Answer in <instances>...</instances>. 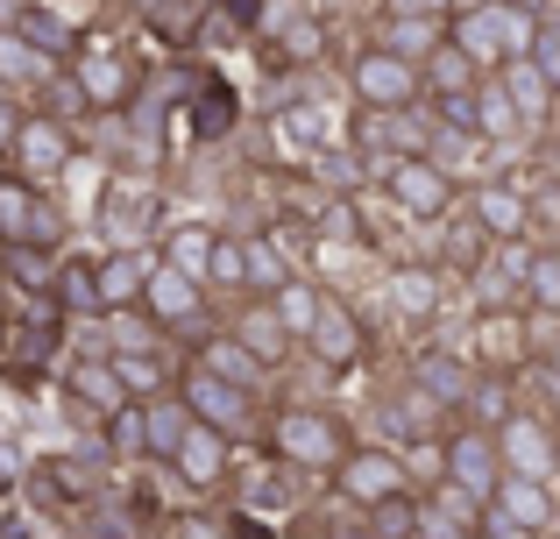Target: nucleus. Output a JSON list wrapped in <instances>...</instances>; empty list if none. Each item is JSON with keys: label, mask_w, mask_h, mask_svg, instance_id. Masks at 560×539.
I'll return each instance as SVG.
<instances>
[{"label": "nucleus", "mask_w": 560, "mask_h": 539, "mask_svg": "<svg viewBox=\"0 0 560 539\" xmlns=\"http://www.w3.org/2000/svg\"><path fill=\"white\" fill-rule=\"evenodd\" d=\"M262 441H270V455L284 461V469H299V476H334L348 455H355V433H348L341 412H327V405H277V412L262 419Z\"/></svg>", "instance_id": "f257e3e1"}, {"label": "nucleus", "mask_w": 560, "mask_h": 539, "mask_svg": "<svg viewBox=\"0 0 560 539\" xmlns=\"http://www.w3.org/2000/svg\"><path fill=\"white\" fill-rule=\"evenodd\" d=\"M178 405L191 412V426H206V433H220V441H256L262 433V405L248 398V390H234V384H220V376H206L199 362L178 376Z\"/></svg>", "instance_id": "f03ea898"}, {"label": "nucleus", "mask_w": 560, "mask_h": 539, "mask_svg": "<svg viewBox=\"0 0 560 539\" xmlns=\"http://www.w3.org/2000/svg\"><path fill=\"white\" fill-rule=\"evenodd\" d=\"M65 71H71V93H79L93 114H121L128 99L142 93V65L128 50H114V43H79Z\"/></svg>", "instance_id": "7ed1b4c3"}, {"label": "nucleus", "mask_w": 560, "mask_h": 539, "mask_svg": "<svg viewBox=\"0 0 560 539\" xmlns=\"http://www.w3.org/2000/svg\"><path fill=\"white\" fill-rule=\"evenodd\" d=\"M348 93L362 99V114H411L425 99V71L370 43V50H355V65H348Z\"/></svg>", "instance_id": "20e7f679"}, {"label": "nucleus", "mask_w": 560, "mask_h": 539, "mask_svg": "<svg viewBox=\"0 0 560 539\" xmlns=\"http://www.w3.org/2000/svg\"><path fill=\"white\" fill-rule=\"evenodd\" d=\"M376 178L411 221H447V213L462 207V185H454V171L440 164V156H390Z\"/></svg>", "instance_id": "39448f33"}, {"label": "nucleus", "mask_w": 560, "mask_h": 539, "mask_svg": "<svg viewBox=\"0 0 560 539\" xmlns=\"http://www.w3.org/2000/svg\"><path fill=\"white\" fill-rule=\"evenodd\" d=\"M57 242H65V213H57L36 185H22L8 171V178H0V249H43L50 256Z\"/></svg>", "instance_id": "423d86ee"}, {"label": "nucleus", "mask_w": 560, "mask_h": 539, "mask_svg": "<svg viewBox=\"0 0 560 539\" xmlns=\"http://www.w3.org/2000/svg\"><path fill=\"white\" fill-rule=\"evenodd\" d=\"M440 483H454L462 497H476L482 512H490L497 483H504V461H497V441L476 426H447V441H440Z\"/></svg>", "instance_id": "0eeeda50"}, {"label": "nucleus", "mask_w": 560, "mask_h": 539, "mask_svg": "<svg viewBox=\"0 0 560 539\" xmlns=\"http://www.w3.org/2000/svg\"><path fill=\"white\" fill-rule=\"evenodd\" d=\"M71 156H79V136H71L57 114H22V136H14V150H8L14 178L43 192L50 178H65V171H71Z\"/></svg>", "instance_id": "6e6552de"}, {"label": "nucleus", "mask_w": 560, "mask_h": 539, "mask_svg": "<svg viewBox=\"0 0 560 539\" xmlns=\"http://www.w3.org/2000/svg\"><path fill=\"white\" fill-rule=\"evenodd\" d=\"M525 355H533V319H525L518 305H490V313L476 319V341H468L476 376H518Z\"/></svg>", "instance_id": "1a4fd4ad"}, {"label": "nucleus", "mask_w": 560, "mask_h": 539, "mask_svg": "<svg viewBox=\"0 0 560 539\" xmlns=\"http://www.w3.org/2000/svg\"><path fill=\"white\" fill-rule=\"evenodd\" d=\"M490 441H497V461H504V476H525V483H553V461H560L553 419H539V412H511L504 426L490 433Z\"/></svg>", "instance_id": "9d476101"}, {"label": "nucleus", "mask_w": 560, "mask_h": 539, "mask_svg": "<svg viewBox=\"0 0 560 539\" xmlns=\"http://www.w3.org/2000/svg\"><path fill=\"white\" fill-rule=\"evenodd\" d=\"M305 355L319 362L327 376H341V370H355L362 362V348H370V333H362V319H355V305L341 298V291H327L319 298V319H313V333H305Z\"/></svg>", "instance_id": "9b49d317"}, {"label": "nucleus", "mask_w": 560, "mask_h": 539, "mask_svg": "<svg viewBox=\"0 0 560 539\" xmlns=\"http://www.w3.org/2000/svg\"><path fill=\"white\" fill-rule=\"evenodd\" d=\"M334 490H341L355 512H376V504H390V497H405L411 490V476H405V461L390 455V447H355V455L334 469Z\"/></svg>", "instance_id": "f8f14e48"}, {"label": "nucleus", "mask_w": 560, "mask_h": 539, "mask_svg": "<svg viewBox=\"0 0 560 539\" xmlns=\"http://www.w3.org/2000/svg\"><path fill=\"white\" fill-rule=\"evenodd\" d=\"M482 532L497 539H533V532H553V483H525V476H504L490 497V518Z\"/></svg>", "instance_id": "ddd939ff"}, {"label": "nucleus", "mask_w": 560, "mask_h": 539, "mask_svg": "<svg viewBox=\"0 0 560 539\" xmlns=\"http://www.w3.org/2000/svg\"><path fill=\"white\" fill-rule=\"evenodd\" d=\"M142 313L156 319V333H191L206 319V284L178 277L171 263H150V284H142Z\"/></svg>", "instance_id": "4468645a"}, {"label": "nucleus", "mask_w": 560, "mask_h": 539, "mask_svg": "<svg viewBox=\"0 0 560 539\" xmlns=\"http://www.w3.org/2000/svg\"><path fill=\"white\" fill-rule=\"evenodd\" d=\"M462 207H468V221L490 235V249H497V242H525V235H533V199H525L518 185H504V178H497V185H476Z\"/></svg>", "instance_id": "2eb2a0df"}, {"label": "nucleus", "mask_w": 560, "mask_h": 539, "mask_svg": "<svg viewBox=\"0 0 560 539\" xmlns=\"http://www.w3.org/2000/svg\"><path fill=\"white\" fill-rule=\"evenodd\" d=\"M383 291H390V313H397V319L425 327V319H440L447 270H440V263H390V270H383Z\"/></svg>", "instance_id": "dca6fc26"}, {"label": "nucleus", "mask_w": 560, "mask_h": 539, "mask_svg": "<svg viewBox=\"0 0 560 539\" xmlns=\"http://www.w3.org/2000/svg\"><path fill=\"white\" fill-rule=\"evenodd\" d=\"M228 333L242 341V355L256 362V370H284L291 348H299V341L284 333V319L270 313V298H242V313H234V327H228Z\"/></svg>", "instance_id": "f3484780"}, {"label": "nucleus", "mask_w": 560, "mask_h": 539, "mask_svg": "<svg viewBox=\"0 0 560 539\" xmlns=\"http://www.w3.org/2000/svg\"><path fill=\"white\" fill-rule=\"evenodd\" d=\"M171 469H178L185 490H220V483L234 476V441H220V433L191 426L185 441H178V455H171Z\"/></svg>", "instance_id": "a211bd4d"}, {"label": "nucleus", "mask_w": 560, "mask_h": 539, "mask_svg": "<svg viewBox=\"0 0 560 539\" xmlns=\"http://www.w3.org/2000/svg\"><path fill=\"white\" fill-rule=\"evenodd\" d=\"M482 518L490 512L454 483H433V497H419V539H482Z\"/></svg>", "instance_id": "6ab92c4d"}, {"label": "nucleus", "mask_w": 560, "mask_h": 539, "mask_svg": "<svg viewBox=\"0 0 560 539\" xmlns=\"http://www.w3.org/2000/svg\"><path fill=\"white\" fill-rule=\"evenodd\" d=\"M447 43L482 71V79H490V71L504 65V8H462L447 22Z\"/></svg>", "instance_id": "aec40b11"}, {"label": "nucleus", "mask_w": 560, "mask_h": 539, "mask_svg": "<svg viewBox=\"0 0 560 539\" xmlns=\"http://www.w3.org/2000/svg\"><path fill=\"white\" fill-rule=\"evenodd\" d=\"M93 284H100V319L107 313H136L142 305V284H150V256L142 249H114L93 263Z\"/></svg>", "instance_id": "412c9836"}, {"label": "nucleus", "mask_w": 560, "mask_h": 539, "mask_svg": "<svg viewBox=\"0 0 560 539\" xmlns=\"http://www.w3.org/2000/svg\"><path fill=\"white\" fill-rule=\"evenodd\" d=\"M71 405H79V412H93L100 426H107L114 412H128V390H121V376H114V362L107 355H79L71 362Z\"/></svg>", "instance_id": "4be33fe9"}, {"label": "nucleus", "mask_w": 560, "mask_h": 539, "mask_svg": "<svg viewBox=\"0 0 560 539\" xmlns=\"http://www.w3.org/2000/svg\"><path fill=\"white\" fill-rule=\"evenodd\" d=\"M447 405L433 398V390H419V384H397V398H390V433L405 447H425V441H447Z\"/></svg>", "instance_id": "5701e85b"}, {"label": "nucleus", "mask_w": 560, "mask_h": 539, "mask_svg": "<svg viewBox=\"0 0 560 539\" xmlns=\"http://www.w3.org/2000/svg\"><path fill=\"white\" fill-rule=\"evenodd\" d=\"M191 362H199L206 376H220V384L248 390V398H262V390H270V370H256V362L242 355V341H234L228 327H220V333H206V341H199V355H191Z\"/></svg>", "instance_id": "b1692460"}, {"label": "nucleus", "mask_w": 560, "mask_h": 539, "mask_svg": "<svg viewBox=\"0 0 560 539\" xmlns=\"http://www.w3.org/2000/svg\"><path fill=\"white\" fill-rule=\"evenodd\" d=\"M185 433H191V412L178 405V390H164V398L142 405V455H150V461H171Z\"/></svg>", "instance_id": "393cba45"}, {"label": "nucleus", "mask_w": 560, "mask_h": 539, "mask_svg": "<svg viewBox=\"0 0 560 539\" xmlns=\"http://www.w3.org/2000/svg\"><path fill=\"white\" fill-rule=\"evenodd\" d=\"M411 384H419V390H433V398L447 405V412H462V405H468V390H476V362H468V355H419Z\"/></svg>", "instance_id": "a878e982"}, {"label": "nucleus", "mask_w": 560, "mask_h": 539, "mask_svg": "<svg viewBox=\"0 0 560 539\" xmlns=\"http://www.w3.org/2000/svg\"><path fill=\"white\" fill-rule=\"evenodd\" d=\"M490 79L504 85V99H511V114H518V128H525V121H547V114H553V85L539 79L525 57H518V65H497Z\"/></svg>", "instance_id": "bb28decb"}, {"label": "nucleus", "mask_w": 560, "mask_h": 539, "mask_svg": "<svg viewBox=\"0 0 560 539\" xmlns=\"http://www.w3.org/2000/svg\"><path fill=\"white\" fill-rule=\"evenodd\" d=\"M50 298L65 319H100V284H93V263L85 256H71V263L50 270Z\"/></svg>", "instance_id": "cd10ccee"}, {"label": "nucleus", "mask_w": 560, "mask_h": 539, "mask_svg": "<svg viewBox=\"0 0 560 539\" xmlns=\"http://www.w3.org/2000/svg\"><path fill=\"white\" fill-rule=\"evenodd\" d=\"M242 263H248V298H270V291L291 284V263L270 235H242Z\"/></svg>", "instance_id": "c85d7f7f"}, {"label": "nucleus", "mask_w": 560, "mask_h": 539, "mask_svg": "<svg viewBox=\"0 0 560 539\" xmlns=\"http://www.w3.org/2000/svg\"><path fill=\"white\" fill-rule=\"evenodd\" d=\"M100 355H164V333H156V319L142 313H107V348Z\"/></svg>", "instance_id": "c756f323"}, {"label": "nucleus", "mask_w": 560, "mask_h": 539, "mask_svg": "<svg viewBox=\"0 0 560 539\" xmlns=\"http://www.w3.org/2000/svg\"><path fill=\"white\" fill-rule=\"evenodd\" d=\"M511 412H518V405H511V376H476V390H468V405H462V426L497 433Z\"/></svg>", "instance_id": "7c9ffc66"}, {"label": "nucleus", "mask_w": 560, "mask_h": 539, "mask_svg": "<svg viewBox=\"0 0 560 539\" xmlns=\"http://www.w3.org/2000/svg\"><path fill=\"white\" fill-rule=\"evenodd\" d=\"M114 362V376H121V390L136 405H150V398H164L171 384H178V376H171V362L164 355H107Z\"/></svg>", "instance_id": "2f4dec72"}, {"label": "nucleus", "mask_w": 560, "mask_h": 539, "mask_svg": "<svg viewBox=\"0 0 560 539\" xmlns=\"http://www.w3.org/2000/svg\"><path fill=\"white\" fill-rule=\"evenodd\" d=\"M447 43V22H383V36H376V50H390V57H405V65H425V57Z\"/></svg>", "instance_id": "473e14b6"}, {"label": "nucleus", "mask_w": 560, "mask_h": 539, "mask_svg": "<svg viewBox=\"0 0 560 539\" xmlns=\"http://www.w3.org/2000/svg\"><path fill=\"white\" fill-rule=\"evenodd\" d=\"M447 270H468V277L490 270V235L468 221V207H454V213H447Z\"/></svg>", "instance_id": "72a5a7b5"}, {"label": "nucleus", "mask_w": 560, "mask_h": 539, "mask_svg": "<svg viewBox=\"0 0 560 539\" xmlns=\"http://www.w3.org/2000/svg\"><path fill=\"white\" fill-rule=\"evenodd\" d=\"M419 71H425V93H433V99H447V93H476V85H482V71L468 65V57L454 50V43H440V50L425 57Z\"/></svg>", "instance_id": "f704fd0d"}, {"label": "nucleus", "mask_w": 560, "mask_h": 539, "mask_svg": "<svg viewBox=\"0 0 560 539\" xmlns=\"http://www.w3.org/2000/svg\"><path fill=\"white\" fill-rule=\"evenodd\" d=\"M14 36H22L28 50H43V57H50V65H65V57L79 50V36H71V28L57 22L50 8H22V22H14Z\"/></svg>", "instance_id": "c9c22d12"}, {"label": "nucleus", "mask_w": 560, "mask_h": 539, "mask_svg": "<svg viewBox=\"0 0 560 539\" xmlns=\"http://www.w3.org/2000/svg\"><path fill=\"white\" fill-rule=\"evenodd\" d=\"M319 298H327V291H319V284H305V277H291L284 291H270V313L284 319V333H291V341H305V333H313Z\"/></svg>", "instance_id": "e433bc0d"}, {"label": "nucleus", "mask_w": 560, "mask_h": 539, "mask_svg": "<svg viewBox=\"0 0 560 539\" xmlns=\"http://www.w3.org/2000/svg\"><path fill=\"white\" fill-rule=\"evenodd\" d=\"M156 263H171L178 277H191V284H206V263H213V227H171L164 256Z\"/></svg>", "instance_id": "4c0bfd02"}, {"label": "nucleus", "mask_w": 560, "mask_h": 539, "mask_svg": "<svg viewBox=\"0 0 560 539\" xmlns=\"http://www.w3.org/2000/svg\"><path fill=\"white\" fill-rule=\"evenodd\" d=\"M206 291H220V298H248L242 235H213V263H206Z\"/></svg>", "instance_id": "58836bf2"}, {"label": "nucleus", "mask_w": 560, "mask_h": 539, "mask_svg": "<svg viewBox=\"0 0 560 539\" xmlns=\"http://www.w3.org/2000/svg\"><path fill=\"white\" fill-rule=\"evenodd\" d=\"M50 71H57V65H50L43 50H28L14 28H0V85H43Z\"/></svg>", "instance_id": "ea45409f"}, {"label": "nucleus", "mask_w": 560, "mask_h": 539, "mask_svg": "<svg viewBox=\"0 0 560 539\" xmlns=\"http://www.w3.org/2000/svg\"><path fill=\"white\" fill-rule=\"evenodd\" d=\"M362 526H370V539H419V497H390L376 504V512H362Z\"/></svg>", "instance_id": "a19ab883"}, {"label": "nucleus", "mask_w": 560, "mask_h": 539, "mask_svg": "<svg viewBox=\"0 0 560 539\" xmlns=\"http://www.w3.org/2000/svg\"><path fill=\"white\" fill-rule=\"evenodd\" d=\"M511 128H518V114H511L504 85L482 79V85H476V136H511Z\"/></svg>", "instance_id": "79ce46f5"}, {"label": "nucleus", "mask_w": 560, "mask_h": 539, "mask_svg": "<svg viewBox=\"0 0 560 539\" xmlns=\"http://www.w3.org/2000/svg\"><path fill=\"white\" fill-rule=\"evenodd\" d=\"M319 43H327V36H319V22H313V14H299V22H291L284 36L270 43V50L284 57V65H313V57H319Z\"/></svg>", "instance_id": "37998d69"}, {"label": "nucleus", "mask_w": 560, "mask_h": 539, "mask_svg": "<svg viewBox=\"0 0 560 539\" xmlns=\"http://www.w3.org/2000/svg\"><path fill=\"white\" fill-rule=\"evenodd\" d=\"M191 121H199V136H228V128H234V93L213 79L199 93V107H191Z\"/></svg>", "instance_id": "c03bdc74"}, {"label": "nucleus", "mask_w": 560, "mask_h": 539, "mask_svg": "<svg viewBox=\"0 0 560 539\" xmlns=\"http://www.w3.org/2000/svg\"><path fill=\"white\" fill-rule=\"evenodd\" d=\"M319 235L327 242H362V213L348 192H327V207H319Z\"/></svg>", "instance_id": "a18cd8bd"}, {"label": "nucleus", "mask_w": 560, "mask_h": 539, "mask_svg": "<svg viewBox=\"0 0 560 539\" xmlns=\"http://www.w3.org/2000/svg\"><path fill=\"white\" fill-rule=\"evenodd\" d=\"M518 291H525V305H560V256H533Z\"/></svg>", "instance_id": "49530a36"}, {"label": "nucleus", "mask_w": 560, "mask_h": 539, "mask_svg": "<svg viewBox=\"0 0 560 539\" xmlns=\"http://www.w3.org/2000/svg\"><path fill=\"white\" fill-rule=\"evenodd\" d=\"M433 121L447 128V136H476V93H447V99H433Z\"/></svg>", "instance_id": "de8ad7c7"}, {"label": "nucleus", "mask_w": 560, "mask_h": 539, "mask_svg": "<svg viewBox=\"0 0 560 539\" xmlns=\"http://www.w3.org/2000/svg\"><path fill=\"white\" fill-rule=\"evenodd\" d=\"M107 447L114 455H142V405H128V412L107 419Z\"/></svg>", "instance_id": "09e8293b"}, {"label": "nucleus", "mask_w": 560, "mask_h": 539, "mask_svg": "<svg viewBox=\"0 0 560 539\" xmlns=\"http://www.w3.org/2000/svg\"><path fill=\"white\" fill-rule=\"evenodd\" d=\"M14 136H22V107H14V99L0 93V156L14 150Z\"/></svg>", "instance_id": "8fccbe9b"}, {"label": "nucleus", "mask_w": 560, "mask_h": 539, "mask_svg": "<svg viewBox=\"0 0 560 539\" xmlns=\"http://www.w3.org/2000/svg\"><path fill=\"white\" fill-rule=\"evenodd\" d=\"M171 539H220V526H213V518H178Z\"/></svg>", "instance_id": "3c124183"}, {"label": "nucleus", "mask_w": 560, "mask_h": 539, "mask_svg": "<svg viewBox=\"0 0 560 539\" xmlns=\"http://www.w3.org/2000/svg\"><path fill=\"white\" fill-rule=\"evenodd\" d=\"M490 8H525V0H490Z\"/></svg>", "instance_id": "603ef678"}, {"label": "nucleus", "mask_w": 560, "mask_h": 539, "mask_svg": "<svg viewBox=\"0 0 560 539\" xmlns=\"http://www.w3.org/2000/svg\"><path fill=\"white\" fill-rule=\"evenodd\" d=\"M553 370H560V341H553Z\"/></svg>", "instance_id": "864d4df0"}, {"label": "nucleus", "mask_w": 560, "mask_h": 539, "mask_svg": "<svg viewBox=\"0 0 560 539\" xmlns=\"http://www.w3.org/2000/svg\"><path fill=\"white\" fill-rule=\"evenodd\" d=\"M242 539H256V532H242Z\"/></svg>", "instance_id": "5fc2aeb1"}]
</instances>
